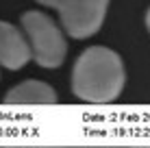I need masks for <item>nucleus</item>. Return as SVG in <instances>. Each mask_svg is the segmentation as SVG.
Returning <instances> with one entry per match:
<instances>
[{
  "instance_id": "f03ea898",
  "label": "nucleus",
  "mask_w": 150,
  "mask_h": 148,
  "mask_svg": "<svg viewBox=\"0 0 150 148\" xmlns=\"http://www.w3.org/2000/svg\"><path fill=\"white\" fill-rule=\"evenodd\" d=\"M22 30L33 57L41 68H59L68 55L63 30L41 11H26L22 15Z\"/></svg>"
},
{
  "instance_id": "39448f33",
  "label": "nucleus",
  "mask_w": 150,
  "mask_h": 148,
  "mask_svg": "<svg viewBox=\"0 0 150 148\" xmlns=\"http://www.w3.org/2000/svg\"><path fill=\"white\" fill-rule=\"evenodd\" d=\"M7 105H54L57 91L41 81H24L4 96Z\"/></svg>"
},
{
  "instance_id": "f257e3e1",
  "label": "nucleus",
  "mask_w": 150,
  "mask_h": 148,
  "mask_svg": "<svg viewBox=\"0 0 150 148\" xmlns=\"http://www.w3.org/2000/svg\"><path fill=\"white\" fill-rule=\"evenodd\" d=\"M124 63L115 50L91 46L76 59L72 70V89L85 103H111L122 94Z\"/></svg>"
},
{
  "instance_id": "7ed1b4c3",
  "label": "nucleus",
  "mask_w": 150,
  "mask_h": 148,
  "mask_svg": "<svg viewBox=\"0 0 150 148\" xmlns=\"http://www.w3.org/2000/svg\"><path fill=\"white\" fill-rule=\"evenodd\" d=\"M37 2L57 9L63 28L76 39L96 35L105 22L109 7V0H37Z\"/></svg>"
},
{
  "instance_id": "423d86ee",
  "label": "nucleus",
  "mask_w": 150,
  "mask_h": 148,
  "mask_svg": "<svg viewBox=\"0 0 150 148\" xmlns=\"http://www.w3.org/2000/svg\"><path fill=\"white\" fill-rule=\"evenodd\" d=\"M146 26H148V30H150V9H148V13H146Z\"/></svg>"
},
{
  "instance_id": "20e7f679",
  "label": "nucleus",
  "mask_w": 150,
  "mask_h": 148,
  "mask_svg": "<svg viewBox=\"0 0 150 148\" xmlns=\"http://www.w3.org/2000/svg\"><path fill=\"white\" fill-rule=\"evenodd\" d=\"M30 61V48L22 30L0 20V63L9 70H20Z\"/></svg>"
}]
</instances>
